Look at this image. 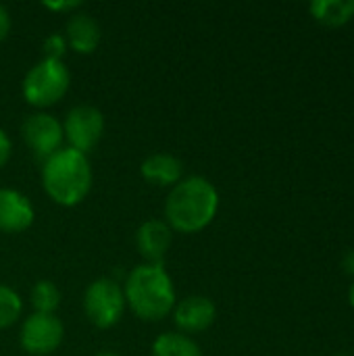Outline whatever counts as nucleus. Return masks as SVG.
<instances>
[{
    "label": "nucleus",
    "instance_id": "25",
    "mask_svg": "<svg viewBox=\"0 0 354 356\" xmlns=\"http://www.w3.org/2000/svg\"><path fill=\"white\" fill-rule=\"evenodd\" d=\"M334 356H348V355H334Z\"/></svg>",
    "mask_w": 354,
    "mask_h": 356
},
{
    "label": "nucleus",
    "instance_id": "8",
    "mask_svg": "<svg viewBox=\"0 0 354 356\" xmlns=\"http://www.w3.org/2000/svg\"><path fill=\"white\" fill-rule=\"evenodd\" d=\"M63 323L54 315L33 313L25 319L21 327V346L25 353L35 356H46L54 353L63 342Z\"/></svg>",
    "mask_w": 354,
    "mask_h": 356
},
{
    "label": "nucleus",
    "instance_id": "21",
    "mask_svg": "<svg viewBox=\"0 0 354 356\" xmlns=\"http://www.w3.org/2000/svg\"><path fill=\"white\" fill-rule=\"evenodd\" d=\"M81 2H75V0H65V2H46V8L50 10H73V8H79Z\"/></svg>",
    "mask_w": 354,
    "mask_h": 356
},
{
    "label": "nucleus",
    "instance_id": "2",
    "mask_svg": "<svg viewBox=\"0 0 354 356\" xmlns=\"http://www.w3.org/2000/svg\"><path fill=\"white\" fill-rule=\"evenodd\" d=\"M129 309L144 321H161L175 307V288L163 265H140L125 282L123 290Z\"/></svg>",
    "mask_w": 354,
    "mask_h": 356
},
{
    "label": "nucleus",
    "instance_id": "4",
    "mask_svg": "<svg viewBox=\"0 0 354 356\" xmlns=\"http://www.w3.org/2000/svg\"><path fill=\"white\" fill-rule=\"evenodd\" d=\"M69 83L71 75L63 60L42 58L27 71L23 79V96L33 106H52L67 94Z\"/></svg>",
    "mask_w": 354,
    "mask_h": 356
},
{
    "label": "nucleus",
    "instance_id": "6",
    "mask_svg": "<svg viewBox=\"0 0 354 356\" xmlns=\"http://www.w3.org/2000/svg\"><path fill=\"white\" fill-rule=\"evenodd\" d=\"M104 117L96 106L77 104L73 106L63 123V134L69 140V148L88 154L102 138Z\"/></svg>",
    "mask_w": 354,
    "mask_h": 356
},
{
    "label": "nucleus",
    "instance_id": "11",
    "mask_svg": "<svg viewBox=\"0 0 354 356\" xmlns=\"http://www.w3.org/2000/svg\"><path fill=\"white\" fill-rule=\"evenodd\" d=\"M217 309L207 296H188L175 309V325L184 334H200L213 325Z\"/></svg>",
    "mask_w": 354,
    "mask_h": 356
},
{
    "label": "nucleus",
    "instance_id": "1",
    "mask_svg": "<svg viewBox=\"0 0 354 356\" xmlns=\"http://www.w3.org/2000/svg\"><path fill=\"white\" fill-rule=\"evenodd\" d=\"M217 209L219 194L215 186L200 175H192L171 188L165 202V217L171 229L196 234L215 219Z\"/></svg>",
    "mask_w": 354,
    "mask_h": 356
},
{
    "label": "nucleus",
    "instance_id": "10",
    "mask_svg": "<svg viewBox=\"0 0 354 356\" xmlns=\"http://www.w3.org/2000/svg\"><path fill=\"white\" fill-rule=\"evenodd\" d=\"M171 240H173L171 227L159 219H150L142 223L136 234V246L150 265H163V259L171 248Z\"/></svg>",
    "mask_w": 354,
    "mask_h": 356
},
{
    "label": "nucleus",
    "instance_id": "19",
    "mask_svg": "<svg viewBox=\"0 0 354 356\" xmlns=\"http://www.w3.org/2000/svg\"><path fill=\"white\" fill-rule=\"evenodd\" d=\"M10 152H13V144H10V138L6 136V131L0 127V167L6 165V161L10 159Z\"/></svg>",
    "mask_w": 354,
    "mask_h": 356
},
{
    "label": "nucleus",
    "instance_id": "16",
    "mask_svg": "<svg viewBox=\"0 0 354 356\" xmlns=\"http://www.w3.org/2000/svg\"><path fill=\"white\" fill-rule=\"evenodd\" d=\"M58 305H61V292L52 282L42 280L31 288V307L35 309V313L54 315Z\"/></svg>",
    "mask_w": 354,
    "mask_h": 356
},
{
    "label": "nucleus",
    "instance_id": "23",
    "mask_svg": "<svg viewBox=\"0 0 354 356\" xmlns=\"http://www.w3.org/2000/svg\"><path fill=\"white\" fill-rule=\"evenodd\" d=\"M348 300H351V307L354 309V282L351 284V290H348Z\"/></svg>",
    "mask_w": 354,
    "mask_h": 356
},
{
    "label": "nucleus",
    "instance_id": "3",
    "mask_svg": "<svg viewBox=\"0 0 354 356\" xmlns=\"http://www.w3.org/2000/svg\"><path fill=\"white\" fill-rule=\"evenodd\" d=\"M46 194L61 207L79 204L92 188V167L86 154L73 148H61L42 167Z\"/></svg>",
    "mask_w": 354,
    "mask_h": 356
},
{
    "label": "nucleus",
    "instance_id": "12",
    "mask_svg": "<svg viewBox=\"0 0 354 356\" xmlns=\"http://www.w3.org/2000/svg\"><path fill=\"white\" fill-rule=\"evenodd\" d=\"M67 44L79 52V54H90L98 48L102 40V31L98 21L88 15V13H73L67 21V33H65Z\"/></svg>",
    "mask_w": 354,
    "mask_h": 356
},
{
    "label": "nucleus",
    "instance_id": "7",
    "mask_svg": "<svg viewBox=\"0 0 354 356\" xmlns=\"http://www.w3.org/2000/svg\"><path fill=\"white\" fill-rule=\"evenodd\" d=\"M21 134L31 154L42 163L54 156L63 148V140H65L63 125L48 113L29 115L21 125Z\"/></svg>",
    "mask_w": 354,
    "mask_h": 356
},
{
    "label": "nucleus",
    "instance_id": "9",
    "mask_svg": "<svg viewBox=\"0 0 354 356\" xmlns=\"http://www.w3.org/2000/svg\"><path fill=\"white\" fill-rule=\"evenodd\" d=\"M33 207L29 198L17 190L2 188L0 190V232L19 234L31 227L33 223Z\"/></svg>",
    "mask_w": 354,
    "mask_h": 356
},
{
    "label": "nucleus",
    "instance_id": "17",
    "mask_svg": "<svg viewBox=\"0 0 354 356\" xmlns=\"http://www.w3.org/2000/svg\"><path fill=\"white\" fill-rule=\"evenodd\" d=\"M21 309L23 305L19 294L8 286H0V330L10 327L19 319Z\"/></svg>",
    "mask_w": 354,
    "mask_h": 356
},
{
    "label": "nucleus",
    "instance_id": "18",
    "mask_svg": "<svg viewBox=\"0 0 354 356\" xmlns=\"http://www.w3.org/2000/svg\"><path fill=\"white\" fill-rule=\"evenodd\" d=\"M44 58H50V60H63V54L67 50V40L65 35L61 33H50L46 40H44Z\"/></svg>",
    "mask_w": 354,
    "mask_h": 356
},
{
    "label": "nucleus",
    "instance_id": "24",
    "mask_svg": "<svg viewBox=\"0 0 354 356\" xmlns=\"http://www.w3.org/2000/svg\"><path fill=\"white\" fill-rule=\"evenodd\" d=\"M96 356H119L117 353H108V350H104V353H98Z\"/></svg>",
    "mask_w": 354,
    "mask_h": 356
},
{
    "label": "nucleus",
    "instance_id": "20",
    "mask_svg": "<svg viewBox=\"0 0 354 356\" xmlns=\"http://www.w3.org/2000/svg\"><path fill=\"white\" fill-rule=\"evenodd\" d=\"M8 31H10V15H8V10L0 4V42L8 35Z\"/></svg>",
    "mask_w": 354,
    "mask_h": 356
},
{
    "label": "nucleus",
    "instance_id": "13",
    "mask_svg": "<svg viewBox=\"0 0 354 356\" xmlns=\"http://www.w3.org/2000/svg\"><path fill=\"white\" fill-rule=\"evenodd\" d=\"M142 175L146 181L156 184V186H175L182 181L184 165L173 154L156 152V154H150L142 163Z\"/></svg>",
    "mask_w": 354,
    "mask_h": 356
},
{
    "label": "nucleus",
    "instance_id": "22",
    "mask_svg": "<svg viewBox=\"0 0 354 356\" xmlns=\"http://www.w3.org/2000/svg\"><path fill=\"white\" fill-rule=\"evenodd\" d=\"M342 271H344L346 275H353L354 277V248L353 250H348V252L342 257Z\"/></svg>",
    "mask_w": 354,
    "mask_h": 356
},
{
    "label": "nucleus",
    "instance_id": "15",
    "mask_svg": "<svg viewBox=\"0 0 354 356\" xmlns=\"http://www.w3.org/2000/svg\"><path fill=\"white\" fill-rule=\"evenodd\" d=\"M152 356H202V353L184 334H161L152 344Z\"/></svg>",
    "mask_w": 354,
    "mask_h": 356
},
{
    "label": "nucleus",
    "instance_id": "5",
    "mask_svg": "<svg viewBox=\"0 0 354 356\" xmlns=\"http://www.w3.org/2000/svg\"><path fill=\"white\" fill-rule=\"evenodd\" d=\"M83 311L96 327L100 330L113 327L123 317L125 311L123 290L119 288L117 282L106 277L92 282L83 296Z\"/></svg>",
    "mask_w": 354,
    "mask_h": 356
},
{
    "label": "nucleus",
    "instance_id": "14",
    "mask_svg": "<svg viewBox=\"0 0 354 356\" xmlns=\"http://www.w3.org/2000/svg\"><path fill=\"white\" fill-rule=\"evenodd\" d=\"M309 10L319 23L328 27H340L354 17V0H315L311 2Z\"/></svg>",
    "mask_w": 354,
    "mask_h": 356
}]
</instances>
